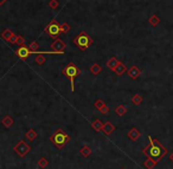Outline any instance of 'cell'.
<instances>
[{
	"label": "cell",
	"mask_w": 173,
	"mask_h": 169,
	"mask_svg": "<svg viewBox=\"0 0 173 169\" xmlns=\"http://www.w3.org/2000/svg\"><path fill=\"white\" fill-rule=\"evenodd\" d=\"M148 140H150V144L142 149V153L147 157H151V159L155 160L157 162H159L164 156H166L168 150L159 142V140L152 138V136H148Z\"/></svg>",
	"instance_id": "cell-1"
},
{
	"label": "cell",
	"mask_w": 173,
	"mask_h": 169,
	"mask_svg": "<svg viewBox=\"0 0 173 169\" xmlns=\"http://www.w3.org/2000/svg\"><path fill=\"white\" fill-rule=\"evenodd\" d=\"M50 142L57 149H63L70 142V136L65 133L63 129H57L54 134L50 136Z\"/></svg>",
	"instance_id": "cell-2"
},
{
	"label": "cell",
	"mask_w": 173,
	"mask_h": 169,
	"mask_svg": "<svg viewBox=\"0 0 173 169\" xmlns=\"http://www.w3.org/2000/svg\"><path fill=\"white\" fill-rule=\"evenodd\" d=\"M62 74L63 76H65L69 81H70V85H71V91L74 92L75 91V78H77L78 76H81L82 71L81 69L74 63H69L66 66H64V69L62 70Z\"/></svg>",
	"instance_id": "cell-3"
},
{
	"label": "cell",
	"mask_w": 173,
	"mask_h": 169,
	"mask_svg": "<svg viewBox=\"0 0 173 169\" xmlns=\"http://www.w3.org/2000/svg\"><path fill=\"white\" fill-rule=\"evenodd\" d=\"M72 43L78 47V50L86 51L88 47H90V46L94 44V39H93L86 32L82 31V32H79L76 37H74Z\"/></svg>",
	"instance_id": "cell-4"
},
{
	"label": "cell",
	"mask_w": 173,
	"mask_h": 169,
	"mask_svg": "<svg viewBox=\"0 0 173 169\" xmlns=\"http://www.w3.org/2000/svg\"><path fill=\"white\" fill-rule=\"evenodd\" d=\"M44 31L46 32L52 39L56 40V39L59 38V34L62 33V31H61V24L56 20V19H52L46 25V27L44 29Z\"/></svg>",
	"instance_id": "cell-5"
},
{
	"label": "cell",
	"mask_w": 173,
	"mask_h": 169,
	"mask_svg": "<svg viewBox=\"0 0 173 169\" xmlns=\"http://www.w3.org/2000/svg\"><path fill=\"white\" fill-rule=\"evenodd\" d=\"M13 150L16 151V154L19 156V157H25L30 151H31V147L24 141V140H20L17 142V144L13 147Z\"/></svg>",
	"instance_id": "cell-6"
},
{
	"label": "cell",
	"mask_w": 173,
	"mask_h": 169,
	"mask_svg": "<svg viewBox=\"0 0 173 169\" xmlns=\"http://www.w3.org/2000/svg\"><path fill=\"white\" fill-rule=\"evenodd\" d=\"M16 54H17V57H19L22 60H26L27 57L31 54V50L29 49V46L22 45V46H19V47L16 50Z\"/></svg>",
	"instance_id": "cell-7"
},
{
	"label": "cell",
	"mask_w": 173,
	"mask_h": 169,
	"mask_svg": "<svg viewBox=\"0 0 173 169\" xmlns=\"http://www.w3.org/2000/svg\"><path fill=\"white\" fill-rule=\"evenodd\" d=\"M65 47H66L65 43L63 42V40H61L59 38H58V39H56V40L51 44V49H52V51H57V52L61 53V54H63V53H64Z\"/></svg>",
	"instance_id": "cell-8"
},
{
	"label": "cell",
	"mask_w": 173,
	"mask_h": 169,
	"mask_svg": "<svg viewBox=\"0 0 173 169\" xmlns=\"http://www.w3.org/2000/svg\"><path fill=\"white\" fill-rule=\"evenodd\" d=\"M94 105H95V108H96L97 110H100L101 114H103V115H108L109 114V108L108 105L104 103V101L97 99V101L94 103Z\"/></svg>",
	"instance_id": "cell-9"
},
{
	"label": "cell",
	"mask_w": 173,
	"mask_h": 169,
	"mask_svg": "<svg viewBox=\"0 0 173 169\" xmlns=\"http://www.w3.org/2000/svg\"><path fill=\"white\" fill-rule=\"evenodd\" d=\"M127 74H128V76L132 79H138L139 76L141 74V70L136 65H133V66H130L129 69L127 70Z\"/></svg>",
	"instance_id": "cell-10"
},
{
	"label": "cell",
	"mask_w": 173,
	"mask_h": 169,
	"mask_svg": "<svg viewBox=\"0 0 173 169\" xmlns=\"http://www.w3.org/2000/svg\"><path fill=\"white\" fill-rule=\"evenodd\" d=\"M115 126L111 123V122H109V121H107V122H104V124H103V129H102V133L104 134V135H107V136H109L110 134H113L114 131H115Z\"/></svg>",
	"instance_id": "cell-11"
},
{
	"label": "cell",
	"mask_w": 173,
	"mask_h": 169,
	"mask_svg": "<svg viewBox=\"0 0 173 169\" xmlns=\"http://www.w3.org/2000/svg\"><path fill=\"white\" fill-rule=\"evenodd\" d=\"M127 70H128L127 66L122 63V62H119V64H118V65L115 66V69L113 70V72L116 74V76H122L125 72H127Z\"/></svg>",
	"instance_id": "cell-12"
},
{
	"label": "cell",
	"mask_w": 173,
	"mask_h": 169,
	"mask_svg": "<svg viewBox=\"0 0 173 169\" xmlns=\"http://www.w3.org/2000/svg\"><path fill=\"white\" fill-rule=\"evenodd\" d=\"M141 133L136 129V128H132L127 133V137L132 140V141H138V138L140 137Z\"/></svg>",
	"instance_id": "cell-13"
},
{
	"label": "cell",
	"mask_w": 173,
	"mask_h": 169,
	"mask_svg": "<svg viewBox=\"0 0 173 169\" xmlns=\"http://www.w3.org/2000/svg\"><path fill=\"white\" fill-rule=\"evenodd\" d=\"M1 124H2V126H4L5 128L10 129V128L13 127V124H14V121H13V118H12L10 115H5V116L2 117V119H1Z\"/></svg>",
	"instance_id": "cell-14"
},
{
	"label": "cell",
	"mask_w": 173,
	"mask_h": 169,
	"mask_svg": "<svg viewBox=\"0 0 173 169\" xmlns=\"http://www.w3.org/2000/svg\"><path fill=\"white\" fill-rule=\"evenodd\" d=\"M13 36H14V33H13V31H11L10 29H5V30L2 31V33H1V38L7 43H10V40H11V38Z\"/></svg>",
	"instance_id": "cell-15"
},
{
	"label": "cell",
	"mask_w": 173,
	"mask_h": 169,
	"mask_svg": "<svg viewBox=\"0 0 173 169\" xmlns=\"http://www.w3.org/2000/svg\"><path fill=\"white\" fill-rule=\"evenodd\" d=\"M103 122L100 119V118H96L95 121H93L91 122V128L95 130V131H102V129H103Z\"/></svg>",
	"instance_id": "cell-16"
},
{
	"label": "cell",
	"mask_w": 173,
	"mask_h": 169,
	"mask_svg": "<svg viewBox=\"0 0 173 169\" xmlns=\"http://www.w3.org/2000/svg\"><path fill=\"white\" fill-rule=\"evenodd\" d=\"M37 136H38V133H37L34 129H29V130L25 133V138L29 140L30 142H31V141H34V140L37 138Z\"/></svg>",
	"instance_id": "cell-17"
},
{
	"label": "cell",
	"mask_w": 173,
	"mask_h": 169,
	"mask_svg": "<svg viewBox=\"0 0 173 169\" xmlns=\"http://www.w3.org/2000/svg\"><path fill=\"white\" fill-rule=\"evenodd\" d=\"M119 62H120L119 59H118L115 56H113V57H110V58L108 59V62H107V66H108L109 69L113 71V70L115 69V66L119 64Z\"/></svg>",
	"instance_id": "cell-18"
},
{
	"label": "cell",
	"mask_w": 173,
	"mask_h": 169,
	"mask_svg": "<svg viewBox=\"0 0 173 169\" xmlns=\"http://www.w3.org/2000/svg\"><path fill=\"white\" fill-rule=\"evenodd\" d=\"M91 153H93V150H91V148L89 147V146H83L82 148H81V150H79V154L83 156V157H89L90 155H91Z\"/></svg>",
	"instance_id": "cell-19"
},
{
	"label": "cell",
	"mask_w": 173,
	"mask_h": 169,
	"mask_svg": "<svg viewBox=\"0 0 173 169\" xmlns=\"http://www.w3.org/2000/svg\"><path fill=\"white\" fill-rule=\"evenodd\" d=\"M115 114L120 117L125 116L127 114V108L123 105V104H119V105L115 108Z\"/></svg>",
	"instance_id": "cell-20"
},
{
	"label": "cell",
	"mask_w": 173,
	"mask_h": 169,
	"mask_svg": "<svg viewBox=\"0 0 173 169\" xmlns=\"http://www.w3.org/2000/svg\"><path fill=\"white\" fill-rule=\"evenodd\" d=\"M90 72L94 74V76H97V74H101V71H102V66L100 65V64L97 63H95V64H93L91 66H90Z\"/></svg>",
	"instance_id": "cell-21"
},
{
	"label": "cell",
	"mask_w": 173,
	"mask_h": 169,
	"mask_svg": "<svg viewBox=\"0 0 173 169\" xmlns=\"http://www.w3.org/2000/svg\"><path fill=\"white\" fill-rule=\"evenodd\" d=\"M157 164H158V162H157L155 160L151 159V157H147V160L143 162V166L147 169H153Z\"/></svg>",
	"instance_id": "cell-22"
},
{
	"label": "cell",
	"mask_w": 173,
	"mask_h": 169,
	"mask_svg": "<svg viewBox=\"0 0 173 169\" xmlns=\"http://www.w3.org/2000/svg\"><path fill=\"white\" fill-rule=\"evenodd\" d=\"M142 101H143V98H142V96L139 95V94H136V95H134L132 97V103H133L134 105H140L141 103H142Z\"/></svg>",
	"instance_id": "cell-23"
},
{
	"label": "cell",
	"mask_w": 173,
	"mask_h": 169,
	"mask_svg": "<svg viewBox=\"0 0 173 169\" xmlns=\"http://www.w3.org/2000/svg\"><path fill=\"white\" fill-rule=\"evenodd\" d=\"M148 21H150V24H151L152 26H157V25H159L160 19H159V17H158L157 14H153V16H151V17H150Z\"/></svg>",
	"instance_id": "cell-24"
},
{
	"label": "cell",
	"mask_w": 173,
	"mask_h": 169,
	"mask_svg": "<svg viewBox=\"0 0 173 169\" xmlns=\"http://www.w3.org/2000/svg\"><path fill=\"white\" fill-rule=\"evenodd\" d=\"M48 166H49V161H48V159L44 157V156H42V157L39 159V161H38V167L44 169V168H46Z\"/></svg>",
	"instance_id": "cell-25"
},
{
	"label": "cell",
	"mask_w": 173,
	"mask_h": 169,
	"mask_svg": "<svg viewBox=\"0 0 173 169\" xmlns=\"http://www.w3.org/2000/svg\"><path fill=\"white\" fill-rule=\"evenodd\" d=\"M46 60V58L44 57V54H37V57L34 58V62L38 64V65H43Z\"/></svg>",
	"instance_id": "cell-26"
},
{
	"label": "cell",
	"mask_w": 173,
	"mask_h": 169,
	"mask_svg": "<svg viewBox=\"0 0 173 169\" xmlns=\"http://www.w3.org/2000/svg\"><path fill=\"white\" fill-rule=\"evenodd\" d=\"M61 31H62V33H68V32L71 31V26L69 24L64 22V24L61 25Z\"/></svg>",
	"instance_id": "cell-27"
},
{
	"label": "cell",
	"mask_w": 173,
	"mask_h": 169,
	"mask_svg": "<svg viewBox=\"0 0 173 169\" xmlns=\"http://www.w3.org/2000/svg\"><path fill=\"white\" fill-rule=\"evenodd\" d=\"M48 5H49V7H50L51 10H56V9L59 6V2H58V0H50Z\"/></svg>",
	"instance_id": "cell-28"
},
{
	"label": "cell",
	"mask_w": 173,
	"mask_h": 169,
	"mask_svg": "<svg viewBox=\"0 0 173 169\" xmlns=\"http://www.w3.org/2000/svg\"><path fill=\"white\" fill-rule=\"evenodd\" d=\"M16 45H19V46H22V45H25V39H24V37H23V36H18V34H17V40H16Z\"/></svg>",
	"instance_id": "cell-29"
},
{
	"label": "cell",
	"mask_w": 173,
	"mask_h": 169,
	"mask_svg": "<svg viewBox=\"0 0 173 169\" xmlns=\"http://www.w3.org/2000/svg\"><path fill=\"white\" fill-rule=\"evenodd\" d=\"M38 47H39V44L37 42H31V44L29 45V49H30L31 51H37Z\"/></svg>",
	"instance_id": "cell-30"
},
{
	"label": "cell",
	"mask_w": 173,
	"mask_h": 169,
	"mask_svg": "<svg viewBox=\"0 0 173 169\" xmlns=\"http://www.w3.org/2000/svg\"><path fill=\"white\" fill-rule=\"evenodd\" d=\"M16 40H17V34H14L13 37L11 38V40H10V44H16Z\"/></svg>",
	"instance_id": "cell-31"
},
{
	"label": "cell",
	"mask_w": 173,
	"mask_h": 169,
	"mask_svg": "<svg viewBox=\"0 0 173 169\" xmlns=\"http://www.w3.org/2000/svg\"><path fill=\"white\" fill-rule=\"evenodd\" d=\"M6 1H7V0H0V6H2V5L6 2Z\"/></svg>",
	"instance_id": "cell-32"
},
{
	"label": "cell",
	"mask_w": 173,
	"mask_h": 169,
	"mask_svg": "<svg viewBox=\"0 0 173 169\" xmlns=\"http://www.w3.org/2000/svg\"><path fill=\"white\" fill-rule=\"evenodd\" d=\"M170 160H171V161H172V162H173V151H172V154L170 155Z\"/></svg>",
	"instance_id": "cell-33"
},
{
	"label": "cell",
	"mask_w": 173,
	"mask_h": 169,
	"mask_svg": "<svg viewBox=\"0 0 173 169\" xmlns=\"http://www.w3.org/2000/svg\"><path fill=\"white\" fill-rule=\"evenodd\" d=\"M122 169H123V168H122Z\"/></svg>",
	"instance_id": "cell-34"
}]
</instances>
